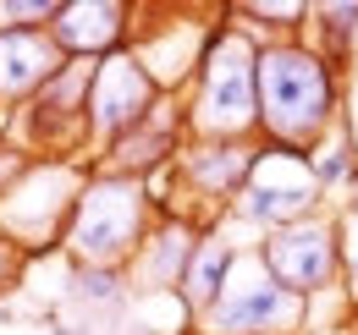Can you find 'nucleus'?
Here are the masks:
<instances>
[{
    "label": "nucleus",
    "mask_w": 358,
    "mask_h": 335,
    "mask_svg": "<svg viewBox=\"0 0 358 335\" xmlns=\"http://www.w3.org/2000/svg\"><path fill=\"white\" fill-rule=\"evenodd\" d=\"M187 137L199 143H254L259 137V39L237 22L204 50L199 77L187 83Z\"/></svg>",
    "instance_id": "2"
},
{
    "label": "nucleus",
    "mask_w": 358,
    "mask_h": 335,
    "mask_svg": "<svg viewBox=\"0 0 358 335\" xmlns=\"http://www.w3.org/2000/svg\"><path fill=\"white\" fill-rule=\"evenodd\" d=\"M22 269H28V253L17 248L11 237H0V292H11L22 281Z\"/></svg>",
    "instance_id": "21"
},
{
    "label": "nucleus",
    "mask_w": 358,
    "mask_h": 335,
    "mask_svg": "<svg viewBox=\"0 0 358 335\" xmlns=\"http://www.w3.org/2000/svg\"><path fill=\"white\" fill-rule=\"evenodd\" d=\"M309 170H314V181H320V193L353 187V176H358V137H353V126L348 121L336 126V132L309 154Z\"/></svg>",
    "instance_id": "16"
},
{
    "label": "nucleus",
    "mask_w": 358,
    "mask_h": 335,
    "mask_svg": "<svg viewBox=\"0 0 358 335\" xmlns=\"http://www.w3.org/2000/svg\"><path fill=\"white\" fill-rule=\"evenodd\" d=\"M149 225H155L149 181L94 170L78 193V209L66 220L61 248L72 264H89V269H127V258L143 248Z\"/></svg>",
    "instance_id": "3"
},
{
    "label": "nucleus",
    "mask_w": 358,
    "mask_h": 335,
    "mask_svg": "<svg viewBox=\"0 0 358 335\" xmlns=\"http://www.w3.org/2000/svg\"><path fill=\"white\" fill-rule=\"evenodd\" d=\"M226 11L275 28V39H298V28L309 22V6H298V0H248V6H226Z\"/></svg>",
    "instance_id": "18"
},
{
    "label": "nucleus",
    "mask_w": 358,
    "mask_h": 335,
    "mask_svg": "<svg viewBox=\"0 0 358 335\" xmlns=\"http://www.w3.org/2000/svg\"><path fill=\"white\" fill-rule=\"evenodd\" d=\"M61 66H66V55L55 50L50 28L0 34V105H28Z\"/></svg>",
    "instance_id": "14"
},
{
    "label": "nucleus",
    "mask_w": 358,
    "mask_h": 335,
    "mask_svg": "<svg viewBox=\"0 0 358 335\" xmlns=\"http://www.w3.org/2000/svg\"><path fill=\"white\" fill-rule=\"evenodd\" d=\"M237 258H243V248L231 242V237H221L215 225L199 237V248H193V258H187V275H182V308L193 313V325L215 308V297L226 292V281H231V269H237Z\"/></svg>",
    "instance_id": "15"
},
{
    "label": "nucleus",
    "mask_w": 358,
    "mask_h": 335,
    "mask_svg": "<svg viewBox=\"0 0 358 335\" xmlns=\"http://www.w3.org/2000/svg\"><path fill=\"white\" fill-rule=\"evenodd\" d=\"M254 154H259V137H254V143H199V137H187V149L177 154L171 176L182 181V193L204 209V220H215V214H226L237 204V193L248 187Z\"/></svg>",
    "instance_id": "11"
},
{
    "label": "nucleus",
    "mask_w": 358,
    "mask_h": 335,
    "mask_svg": "<svg viewBox=\"0 0 358 335\" xmlns=\"http://www.w3.org/2000/svg\"><path fill=\"white\" fill-rule=\"evenodd\" d=\"M187 149V105L182 99H160L149 110V121L122 132L116 143L99 149L94 170H110V176H133V181H155V170H171L177 154Z\"/></svg>",
    "instance_id": "10"
},
{
    "label": "nucleus",
    "mask_w": 358,
    "mask_h": 335,
    "mask_svg": "<svg viewBox=\"0 0 358 335\" xmlns=\"http://www.w3.org/2000/svg\"><path fill=\"white\" fill-rule=\"evenodd\" d=\"M314 22H320V39H325V61L331 66H342L348 61V50H353L358 39V0H348V6H320V11H309Z\"/></svg>",
    "instance_id": "17"
},
{
    "label": "nucleus",
    "mask_w": 358,
    "mask_h": 335,
    "mask_svg": "<svg viewBox=\"0 0 358 335\" xmlns=\"http://www.w3.org/2000/svg\"><path fill=\"white\" fill-rule=\"evenodd\" d=\"M231 28V11H221L215 22H199V11H166L160 22H133V61L149 72V83L160 94L182 99L187 83L204 66V50Z\"/></svg>",
    "instance_id": "7"
},
{
    "label": "nucleus",
    "mask_w": 358,
    "mask_h": 335,
    "mask_svg": "<svg viewBox=\"0 0 358 335\" xmlns=\"http://www.w3.org/2000/svg\"><path fill=\"white\" fill-rule=\"evenodd\" d=\"M94 176V160H34L17 170L0 193V237H11L28 258L61 248L78 193Z\"/></svg>",
    "instance_id": "4"
},
{
    "label": "nucleus",
    "mask_w": 358,
    "mask_h": 335,
    "mask_svg": "<svg viewBox=\"0 0 358 335\" xmlns=\"http://www.w3.org/2000/svg\"><path fill=\"white\" fill-rule=\"evenodd\" d=\"M259 258H265V269L287 286V292H298L303 302L325 292H342V242H336V214H309V220H298V225H281V231H270L265 242H259Z\"/></svg>",
    "instance_id": "8"
},
{
    "label": "nucleus",
    "mask_w": 358,
    "mask_h": 335,
    "mask_svg": "<svg viewBox=\"0 0 358 335\" xmlns=\"http://www.w3.org/2000/svg\"><path fill=\"white\" fill-rule=\"evenodd\" d=\"M320 204H325V193H320V181H314V170H309V154L281 149V143H259L254 170H248V187L237 193V204L226 214L248 220L254 231L270 237L281 225H298V220L320 214Z\"/></svg>",
    "instance_id": "6"
},
{
    "label": "nucleus",
    "mask_w": 358,
    "mask_h": 335,
    "mask_svg": "<svg viewBox=\"0 0 358 335\" xmlns=\"http://www.w3.org/2000/svg\"><path fill=\"white\" fill-rule=\"evenodd\" d=\"M342 126V66L303 39L259 44V143L314 154Z\"/></svg>",
    "instance_id": "1"
},
{
    "label": "nucleus",
    "mask_w": 358,
    "mask_h": 335,
    "mask_svg": "<svg viewBox=\"0 0 358 335\" xmlns=\"http://www.w3.org/2000/svg\"><path fill=\"white\" fill-rule=\"evenodd\" d=\"M336 242H342V292H348V308L358 313V204L336 209Z\"/></svg>",
    "instance_id": "19"
},
{
    "label": "nucleus",
    "mask_w": 358,
    "mask_h": 335,
    "mask_svg": "<svg viewBox=\"0 0 358 335\" xmlns=\"http://www.w3.org/2000/svg\"><path fill=\"white\" fill-rule=\"evenodd\" d=\"M199 330L204 335H298V330H309V302L298 292H287L265 269L259 248H254L237 258L226 292L199 319Z\"/></svg>",
    "instance_id": "5"
},
{
    "label": "nucleus",
    "mask_w": 358,
    "mask_h": 335,
    "mask_svg": "<svg viewBox=\"0 0 358 335\" xmlns=\"http://www.w3.org/2000/svg\"><path fill=\"white\" fill-rule=\"evenodd\" d=\"M133 17L138 6L127 0H61L50 39L66 61H105L133 44Z\"/></svg>",
    "instance_id": "12"
},
{
    "label": "nucleus",
    "mask_w": 358,
    "mask_h": 335,
    "mask_svg": "<svg viewBox=\"0 0 358 335\" xmlns=\"http://www.w3.org/2000/svg\"><path fill=\"white\" fill-rule=\"evenodd\" d=\"M199 237H204L199 220H182V214L155 220L149 237H143V248H138L133 258H127V269H122V275H127V292L133 297H177Z\"/></svg>",
    "instance_id": "13"
},
{
    "label": "nucleus",
    "mask_w": 358,
    "mask_h": 335,
    "mask_svg": "<svg viewBox=\"0 0 358 335\" xmlns=\"http://www.w3.org/2000/svg\"><path fill=\"white\" fill-rule=\"evenodd\" d=\"M160 99H166V94L149 83V72L133 61V50L94 61V77H89V143L105 149V143H116L122 132L143 126Z\"/></svg>",
    "instance_id": "9"
},
{
    "label": "nucleus",
    "mask_w": 358,
    "mask_h": 335,
    "mask_svg": "<svg viewBox=\"0 0 358 335\" xmlns=\"http://www.w3.org/2000/svg\"><path fill=\"white\" fill-rule=\"evenodd\" d=\"M61 11V0H0V34H34L50 28Z\"/></svg>",
    "instance_id": "20"
}]
</instances>
